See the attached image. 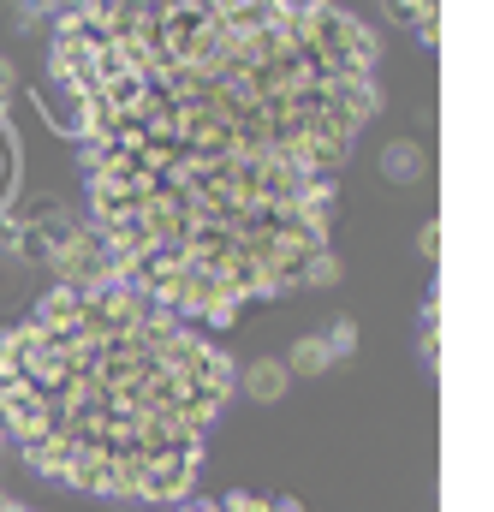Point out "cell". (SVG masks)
Segmentation results:
<instances>
[{
    "instance_id": "obj_4",
    "label": "cell",
    "mask_w": 494,
    "mask_h": 512,
    "mask_svg": "<svg viewBox=\"0 0 494 512\" xmlns=\"http://www.w3.org/2000/svg\"><path fill=\"white\" fill-rule=\"evenodd\" d=\"M286 382H292L286 358H256V364L245 370V393L256 399V405H274V399L286 393Z\"/></svg>"
},
{
    "instance_id": "obj_1",
    "label": "cell",
    "mask_w": 494,
    "mask_h": 512,
    "mask_svg": "<svg viewBox=\"0 0 494 512\" xmlns=\"http://www.w3.org/2000/svg\"><path fill=\"white\" fill-rule=\"evenodd\" d=\"M375 30L322 0H90L54 24L108 268L197 328L328 286Z\"/></svg>"
},
{
    "instance_id": "obj_6",
    "label": "cell",
    "mask_w": 494,
    "mask_h": 512,
    "mask_svg": "<svg viewBox=\"0 0 494 512\" xmlns=\"http://www.w3.org/2000/svg\"><path fill=\"white\" fill-rule=\"evenodd\" d=\"M381 173H387L393 185H411V179L423 173V149H417L411 137H399V143H387V155H381Z\"/></svg>"
},
{
    "instance_id": "obj_8",
    "label": "cell",
    "mask_w": 494,
    "mask_h": 512,
    "mask_svg": "<svg viewBox=\"0 0 494 512\" xmlns=\"http://www.w3.org/2000/svg\"><path fill=\"white\" fill-rule=\"evenodd\" d=\"M435 245H441V233H435V227H423V233H417V251L435 256Z\"/></svg>"
},
{
    "instance_id": "obj_10",
    "label": "cell",
    "mask_w": 494,
    "mask_h": 512,
    "mask_svg": "<svg viewBox=\"0 0 494 512\" xmlns=\"http://www.w3.org/2000/svg\"><path fill=\"white\" fill-rule=\"evenodd\" d=\"M0 512H36V507H18V501H6V495H0Z\"/></svg>"
},
{
    "instance_id": "obj_9",
    "label": "cell",
    "mask_w": 494,
    "mask_h": 512,
    "mask_svg": "<svg viewBox=\"0 0 494 512\" xmlns=\"http://www.w3.org/2000/svg\"><path fill=\"white\" fill-rule=\"evenodd\" d=\"M6 90H12V66L0 60V114H6Z\"/></svg>"
},
{
    "instance_id": "obj_5",
    "label": "cell",
    "mask_w": 494,
    "mask_h": 512,
    "mask_svg": "<svg viewBox=\"0 0 494 512\" xmlns=\"http://www.w3.org/2000/svg\"><path fill=\"white\" fill-rule=\"evenodd\" d=\"M185 512H304V507L280 501V495H215V501H197Z\"/></svg>"
},
{
    "instance_id": "obj_7",
    "label": "cell",
    "mask_w": 494,
    "mask_h": 512,
    "mask_svg": "<svg viewBox=\"0 0 494 512\" xmlns=\"http://www.w3.org/2000/svg\"><path fill=\"white\" fill-rule=\"evenodd\" d=\"M12 161H18V143H12L6 114H0V197H6V185H12Z\"/></svg>"
},
{
    "instance_id": "obj_2",
    "label": "cell",
    "mask_w": 494,
    "mask_h": 512,
    "mask_svg": "<svg viewBox=\"0 0 494 512\" xmlns=\"http://www.w3.org/2000/svg\"><path fill=\"white\" fill-rule=\"evenodd\" d=\"M227 393L233 358L120 274L60 280L0 334V429L96 501L191 495Z\"/></svg>"
},
{
    "instance_id": "obj_3",
    "label": "cell",
    "mask_w": 494,
    "mask_h": 512,
    "mask_svg": "<svg viewBox=\"0 0 494 512\" xmlns=\"http://www.w3.org/2000/svg\"><path fill=\"white\" fill-rule=\"evenodd\" d=\"M352 346H358V328H352V322H334V328H322V334H304V340H292V352H286V370H292V376H322L328 364L352 358Z\"/></svg>"
}]
</instances>
